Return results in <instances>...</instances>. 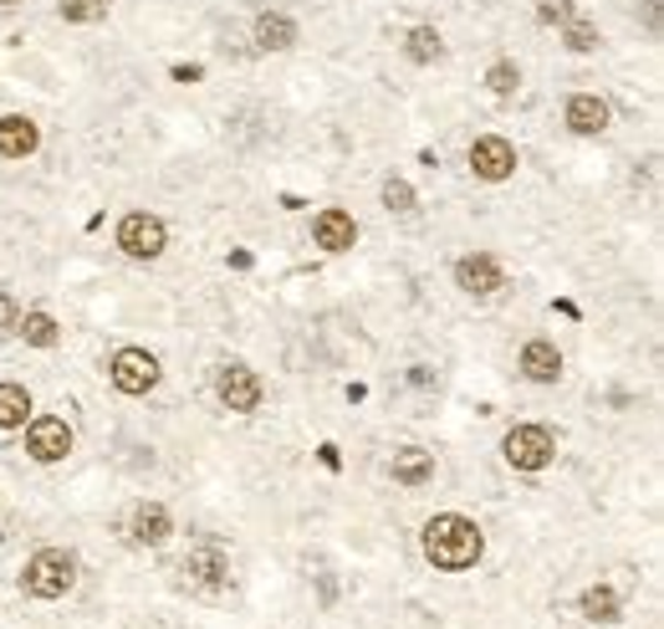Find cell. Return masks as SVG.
I'll return each mask as SVG.
<instances>
[{"label": "cell", "mask_w": 664, "mask_h": 629, "mask_svg": "<svg viewBox=\"0 0 664 629\" xmlns=\"http://www.w3.org/2000/svg\"><path fill=\"white\" fill-rule=\"evenodd\" d=\"M21 583L32 599H66V589L77 583V558L66 547H41V553H32Z\"/></svg>", "instance_id": "cell-2"}, {"label": "cell", "mask_w": 664, "mask_h": 629, "mask_svg": "<svg viewBox=\"0 0 664 629\" xmlns=\"http://www.w3.org/2000/svg\"><path fill=\"white\" fill-rule=\"evenodd\" d=\"M72 430H66V420H57V415H36V420H26V456L41 460V466H57V460L72 456Z\"/></svg>", "instance_id": "cell-5"}, {"label": "cell", "mask_w": 664, "mask_h": 629, "mask_svg": "<svg viewBox=\"0 0 664 629\" xmlns=\"http://www.w3.org/2000/svg\"><path fill=\"white\" fill-rule=\"evenodd\" d=\"M485 553V538L481 528L460 517V511H440L425 522V558L434 568H445V574H465V568H476Z\"/></svg>", "instance_id": "cell-1"}, {"label": "cell", "mask_w": 664, "mask_h": 629, "mask_svg": "<svg viewBox=\"0 0 664 629\" xmlns=\"http://www.w3.org/2000/svg\"><path fill=\"white\" fill-rule=\"evenodd\" d=\"M430 477H434V451L409 445V451H398L394 456V481L398 486H425Z\"/></svg>", "instance_id": "cell-17"}, {"label": "cell", "mask_w": 664, "mask_h": 629, "mask_svg": "<svg viewBox=\"0 0 664 629\" xmlns=\"http://www.w3.org/2000/svg\"><path fill=\"white\" fill-rule=\"evenodd\" d=\"M501 451H506V460H512L516 471H548L552 456H557V435L548 425H516V430H506Z\"/></svg>", "instance_id": "cell-4"}, {"label": "cell", "mask_w": 664, "mask_h": 629, "mask_svg": "<svg viewBox=\"0 0 664 629\" xmlns=\"http://www.w3.org/2000/svg\"><path fill=\"white\" fill-rule=\"evenodd\" d=\"M455 287L470 292V297H491V292L506 287V276H501L496 256L476 251V256H460V261H455Z\"/></svg>", "instance_id": "cell-10"}, {"label": "cell", "mask_w": 664, "mask_h": 629, "mask_svg": "<svg viewBox=\"0 0 664 629\" xmlns=\"http://www.w3.org/2000/svg\"><path fill=\"white\" fill-rule=\"evenodd\" d=\"M521 374H527L531 384H557V374H563V354H557V343L531 338L527 348H521Z\"/></svg>", "instance_id": "cell-15"}, {"label": "cell", "mask_w": 664, "mask_h": 629, "mask_svg": "<svg viewBox=\"0 0 664 629\" xmlns=\"http://www.w3.org/2000/svg\"><path fill=\"white\" fill-rule=\"evenodd\" d=\"M108 5H113V0H57L62 21H72V26H93V21H102L108 16Z\"/></svg>", "instance_id": "cell-22"}, {"label": "cell", "mask_w": 664, "mask_h": 629, "mask_svg": "<svg viewBox=\"0 0 664 629\" xmlns=\"http://www.w3.org/2000/svg\"><path fill=\"white\" fill-rule=\"evenodd\" d=\"M582 614H588V619H598V625H614V619H618V594L608 589V583H593V589L582 594Z\"/></svg>", "instance_id": "cell-21"}, {"label": "cell", "mask_w": 664, "mask_h": 629, "mask_svg": "<svg viewBox=\"0 0 664 629\" xmlns=\"http://www.w3.org/2000/svg\"><path fill=\"white\" fill-rule=\"evenodd\" d=\"M470 170H476V180H491V185H501V180H512L516 174V144L501 134H485L470 144Z\"/></svg>", "instance_id": "cell-8"}, {"label": "cell", "mask_w": 664, "mask_h": 629, "mask_svg": "<svg viewBox=\"0 0 664 629\" xmlns=\"http://www.w3.org/2000/svg\"><path fill=\"white\" fill-rule=\"evenodd\" d=\"M41 149V128L26 113H5L0 119V159H32Z\"/></svg>", "instance_id": "cell-13"}, {"label": "cell", "mask_w": 664, "mask_h": 629, "mask_svg": "<svg viewBox=\"0 0 664 629\" xmlns=\"http://www.w3.org/2000/svg\"><path fill=\"white\" fill-rule=\"evenodd\" d=\"M32 420V394L26 384H0V430H21Z\"/></svg>", "instance_id": "cell-19"}, {"label": "cell", "mask_w": 664, "mask_h": 629, "mask_svg": "<svg viewBox=\"0 0 664 629\" xmlns=\"http://www.w3.org/2000/svg\"><path fill=\"white\" fill-rule=\"evenodd\" d=\"M184 579L195 583V589H220V583L231 579V558H225V547L220 543H195L184 553Z\"/></svg>", "instance_id": "cell-9"}, {"label": "cell", "mask_w": 664, "mask_h": 629, "mask_svg": "<svg viewBox=\"0 0 664 629\" xmlns=\"http://www.w3.org/2000/svg\"><path fill=\"white\" fill-rule=\"evenodd\" d=\"M404 57H409V62H419V67H430V62H440V57H445V36L434 32V26H415V32L404 36Z\"/></svg>", "instance_id": "cell-18"}, {"label": "cell", "mask_w": 664, "mask_h": 629, "mask_svg": "<svg viewBox=\"0 0 664 629\" xmlns=\"http://www.w3.org/2000/svg\"><path fill=\"white\" fill-rule=\"evenodd\" d=\"M563 119H567V128H573V134L598 138L608 123H614V108L598 98V92H573V98H567V108H563Z\"/></svg>", "instance_id": "cell-11"}, {"label": "cell", "mask_w": 664, "mask_h": 629, "mask_svg": "<svg viewBox=\"0 0 664 629\" xmlns=\"http://www.w3.org/2000/svg\"><path fill=\"white\" fill-rule=\"evenodd\" d=\"M537 21L542 26H567V21H578V0H537Z\"/></svg>", "instance_id": "cell-24"}, {"label": "cell", "mask_w": 664, "mask_h": 629, "mask_svg": "<svg viewBox=\"0 0 664 629\" xmlns=\"http://www.w3.org/2000/svg\"><path fill=\"white\" fill-rule=\"evenodd\" d=\"M16 333H21L26 343H32V348H57V338H62L57 318H51V312H41V307H36V312H21Z\"/></svg>", "instance_id": "cell-20"}, {"label": "cell", "mask_w": 664, "mask_h": 629, "mask_svg": "<svg viewBox=\"0 0 664 629\" xmlns=\"http://www.w3.org/2000/svg\"><path fill=\"white\" fill-rule=\"evenodd\" d=\"M108 374L123 394H149L159 384V358L149 348H118L113 363H108Z\"/></svg>", "instance_id": "cell-6"}, {"label": "cell", "mask_w": 664, "mask_h": 629, "mask_svg": "<svg viewBox=\"0 0 664 629\" xmlns=\"http://www.w3.org/2000/svg\"><path fill=\"white\" fill-rule=\"evenodd\" d=\"M169 532H174V517H169V507H159V502H138L128 517V538L138 547H159L169 543Z\"/></svg>", "instance_id": "cell-12"}, {"label": "cell", "mask_w": 664, "mask_h": 629, "mask_svg": "<svg viewBox=\"0 0 664 629\" xmlns=\"http://www.w3.org/2000/svg\"><path fill=\"white\" fill-rule=\"evenodd\" d=\"M563 36H567V51H598V41H603L593 21H567Z\"/></svg>", "instance_id": "cell-25"}, {"label": "cell", "mask_w": 664, "mask_h": 629, "mask_svg": "<svg viewBox=\"0 0 664 629\" xmlns=\"http://www.w3.org/2000/svg\"><path fill=\"white\" fill-rule=\"evenodd\" d=\"M419 205V195H415V185H409V180H383V210H394V215H409V210H415Z\"/></svg>", "instance_id": "cell-23"}, {"label": "cell", "mask_w": 664, "mask_h": 629, "mask_svg": "<svg viewBox=\"0 0 664 629\" xmlns=\"http://www.w3.org/2000/svg\"><path fill=\"white\" fill-rule=\"evenodd\" d=\"M216 399L235 415H250V409L261 405V379L250 374L246 363H220L216 369Z\"/></svg>", "instance_id": "cell-7"}, {"label": "cell", "mask_w": 664, "mask_h": 629, "mask_svg": "<svg viewBox=\"0 0 664 629\" xmlns=\"http://www.w3.org/2000/svg\"><path fill=\"white\" fill-rule=\"evenodd\" d=\"M21 323V303L11 297V292H0V338H11Z\"/></svg>", "instance_id": "cell-27"}, {"label": "cell", "mask_w": 664, "mask_h": 629, "mask_svg": "<svg viewBox=\"0 0 664 629\" xmlns=\"http://www.w3.org/2000/svg\"><path fill=\"white\" fill-rule=\"evenodd\" d=\"M118 246H123V256H133V261H159L169 246V231L159 215H149V210H128V215L118 221Z\"/></svg>", "instance_id": "cell-3"}, {"label": "cell", "mask_w": 664, "mask_h": 629, "mask_svg": "<svg viewBox=\"0 0 664 629\" xmlns=\"http://www.w3.org/2000/svg\"><path fill=\"white\" fill-rule=\"evenodd\" d=\"M250 36H256L261 51H286V47H297V21L286 16V11H261Z\"/></svg>", "instance_id": "cell-16"}, {"label": "cell", "mask_w": 664, "mask_h": 629, "mask_svg": "<svg viewBox=\"0 0 664 629\" xmlns=\"http://www.w3.org/2000/svg\"><path fill=\"white\" fill-rule=\"evenodd\" d=\"M516 83H521V67H516V62H491V72H485V87H491V92L506 98V92H516Z\"/></svg>", "instance_id": "cell-26"}, {"label": "cell", "mask_w": 664, "mask_h": 629, "mask_svg": "<svg viewBox=\"0 0 664 629\" xmlns=\"http://www.w3.org/2000/svg\"><path fill=\"white\" fill-rule=\"evenodd\" d=\"M0 5H21V0H0Z\"/></svg>", "instance_id": "cell-28"}, {"label": "cell", "mask_w": 664, "mask_h": 629, "mask_svg": "<svg viewBox=\"0 0 664 629\" xmlns=\"http://www.w3.org/2000/svg\"><path fill=\"white\" fill-rule=\"evenodd\" d=\"M312 240L322 246V251H348L353 240H358V225H353L348 210L328 205V210H322V215L312 221Z\"/></svg>", "instance_id": "cell-14"}]
</instances>
